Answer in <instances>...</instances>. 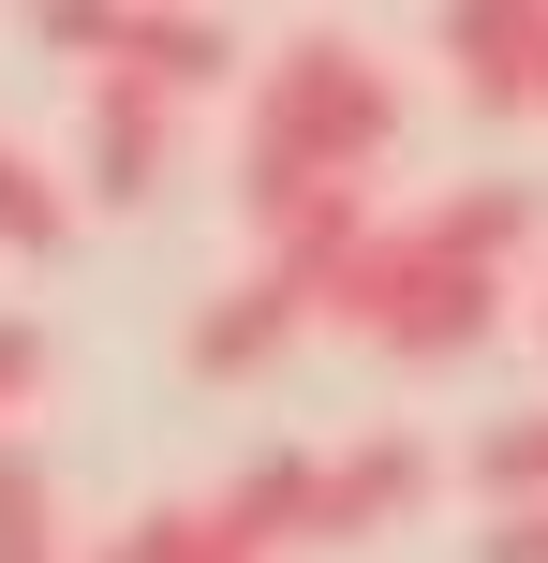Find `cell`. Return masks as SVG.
<instances>
[{
    "label": "cell",
    "instance_id": "obj_2",
    "mask_svg": "<svg viewBox=\"0 0 548 563\" xmlns=\"http://www.w3.org/2000/svg\"><path fill=\"white\" fill-rule=\"evenodd\" d=\"M385 148H401V75H385L356 30H297V45H267L253 134H237V223H253V253L297 223V208L371 194Z\"/></svg>",
    "mask_w": 548,
    "mask_h": 563
},
{
    "label": "cell",
    "instance_id": "obj_10",
    "mask_svg": "<svg viewBox=\"0 0 548 563\" xmlns=\"http://www.w3.org/2000/svg\"><path fill=\"white\" fill-rule=\"evenodd\" d=\"M474 505H490V519H504V505H548V400L474 445Z\"/></svg>",
    "mask_w": 548,
    "mask_h": 563
},
{
    "label": "cell",
    "instance_id": "obj_7",
    "mask_svg": "<svg viewBox=\"0 0 548 563\" xmlns=\"http://www.w3.org/2000/svg\"><path fill=\"white\" fill-rule=\"evenodd\" d=\"M445 460L415 445V430H356V445H326V534H385V519L430 505Z\"/></svg>",
    "mask_w": 548,
    "mask_h": 563
},
{
    "label": "cell",
    "instance_id": "obj_11",
    "mask_svg": "<svg viewBox=\"0 0 548 563\" xmlns=\"http://www.w3.org/2000/svg\"><path fill=\"white\" fill-rule=\"evenodd\" d=\"M89 563H208V505H148V519H119Z\"/></svg>",
    "mask_w": 548,
    "mask_h": 563
},
{
    "label": "cell",
    "instance_id": "obj_6",
    "mask_svg": "<svg viewBox=\"0 0 548 563\" xmlns=\"http://www.w3.org/2000/svg\"><path fill=\"white\" fill-rule=\"evenodd\" d=\"M104 59H134L148 89H178V104H193V89H223L237 59H253V30H237V15H164V0H119Z\"/></svg>",
    "mask_w": 548,
    "mask_h": 563
},
{
    "label": "cell",
    "instance_id": "obj_3",
    "mask_svg": "<svg viewBox=\"0 0 548 563\" xmlns=\"http://www.w3.org/2000/svg\"><path fill=\"white\" fill-rule=\"evenodd\" d=\"M178 164V89H148L134 59H104L89 75V134H75V194L89 208H148Z\"/></svg>",
    "mask_w": 548,
    "mask_h": 563
},
{
    "label": "cell",
    "instance_id": "obj_14",
    "mask_svg": "<svg viewBox=\"0 0 548 563\" xmlns=\"http://www.w3.org/2000/svg\"><path fill=\"white\" fill-rule=\"evenodd\" d=\"M534 341H548V311H534Z\"/></svg>",
    "mask_w": 548,
    "mask_h": 563
},
{
    "label": "cell",
    "instance_id": "obj_5",
    "mask_svg": "<svg viewBox=\"0 0 548 563\" xmlns=\"http://www.w3.org/2000/svg\"><path fill=\"white\" fill-rule=\"evenodd\" d=\"M297 327H326V297H312L297 267H267V253H253V282H237V297H208V311H193V371H208V386H237V371H267Z\"/></svg>",
    "mask_w": 548,
    "mask_h": 563
},
{
    "label": "cell",
    "instance_id": "obj_4",
    "mask_svg": "<svg viewBox=\"0 0 548 563\" xmlns=\"http://www.w3.org/2000/svg\"><path fill=\"white\" fill-rule=\"evenodd\" d=\"M445 75L490 119H548V0H460L445 15Z\"/></svg>",
    "mask_w": 548,
    "mask_h": 563
},
{
    "label": "cell",
    "instance_id": "obj_12",
    "mask_svg": "<svg viewBox=\"0 0 548 563\" xmlns=\"http://www.w3.org/2000/svg\"><path fill=\"white\" fill-rule=\"evenodd\" d=\"M30 386H45V327H30V311H0V416H15Z\"/></svg>",
    "mask_w": 548,
    "mask_h": 563
},
{
    "label": "cell",
    "instance_id": "obj_8",
    "mask_svg": "<svg viewBox=\"0 0 548 563\" xmlns=\"http://www.w3.org/2000/svg\"><path fill=\"white\" fill-rule=\"evenodd\" d=\"M75 208H89L75 178H45V164H30L15 134H0V253H30V267H45L59 238H75Z\"/></svg>",
    "mask_w": 548,
    "mask_h": 563
},
{
    "label": "cell",
    "instance_id": "obj_13",
    "mask_svg": "<svg viewBox=\"0 0 548 563\" xmlns=\"http://www.w3.org/2000/svg\"><path fill=\"white\" fill-rule=\"evenodd\" d=\"M474 563H548V505H504L490 534H474Z\"/></svg>",
    "mask_w": 548,
    "mask_h": 563
},
{
    "label": "cell",
    "instance_id": "obj_1",
    "mask_svg": "<svg viewBox=\"0 0 548 563\" xmlns=\"http://www.w3.org/2000/svg\"><path fill=\"white\" fill-rule=\"evenodd\" d=\"M534 238H548V194H534V178H460V194H430V208H385L371 253L326 282V327L385 341L401 371H445V356L490 341L504 267H519Z\"/></svg>",
    "mask_w": 548,
    "mask_h": 563
},
{
    "label": "cell",
    "instance_id": "obj_9",
    "mask_svg": "<svg viewBox=\"0 0 548 563\" xmlns=\"http://www.w3.org/2000/svg\"><path fill=\"white\" fill-rule=\"evenodd\" d=\"M0 563H75V534H59V489H45V460L0 430Z\"/></svg>",
    "mask_w": 548,
    "mask_h": 563
}]
</instances>
